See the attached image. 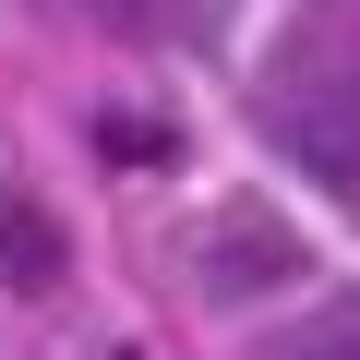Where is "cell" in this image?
<instances>
[{"instance_id":"7a4b0ae2","label":"cell","mask_w":360,"mask_h":360,"mask_svg":"<svg viewBox=\"0 0 360 360\" xmlns=\"http://www.w3.org/2000/svg\"><path fill=\"white\" fill-rule=\"evenodd\" d=\"M264 360H360V312H312V324H288Z\"/></svg>"},{"instance_id":"6da1fadb","label":"cell","mask_w":360,"mask_h":360,"mask_svg":"<svg viewBox=\"0 0 360 360\" xmlns=\"http://www.w3.org/2000/svg\"><path fill=\"white\" fill-rule=\"evenodd\" d=\"M276 144L324 180V193H348L360 205V72H336V84H300L288 108H276Z\"/></svg>"}]
</instances>
